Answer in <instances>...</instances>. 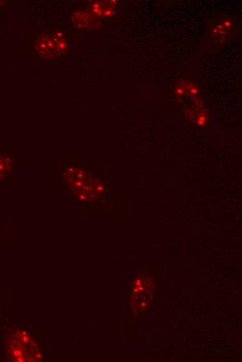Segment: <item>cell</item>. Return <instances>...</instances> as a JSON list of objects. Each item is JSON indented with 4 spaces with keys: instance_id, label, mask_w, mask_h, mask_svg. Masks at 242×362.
<instances>
[{
    "instance_id": "1",
    "label": "cell",
    "mask_w": 242,
    "mask_h": 362,
    "mask_svg": "<svg viewBox=\"0 0 242 362\" xmlns=\"http://www.w3.org/2000/svg\"><path fill=\"white\" fill-rule=\"evenodd\" d=\"M67 49V42L62 36L43 35L36 44L38 54L46 59L55 58L64 54Z\"/></svg>"
}]
</instances>
